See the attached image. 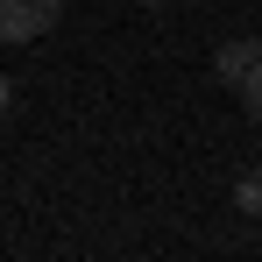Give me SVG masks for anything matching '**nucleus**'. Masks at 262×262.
<instances>
[{
  "label": "nucleus",
  "instance_id": "nucleus-3",
  "mask_svg": "<svg viewBox=\"0 0 262 262\" xmlns=\"http://www.w3.org/2000/svg\"><path fill=\"white\" fill-rule=\"evenodd\" d=\"M241 114H248V121L262 128V57L248 64V71H241Z\"/></svg>",
  "mask_w": 262,
  "mask_h": 262
},
{
  "label": "nucleus",
  "instance_id": "nucleus-6",
  "mask_svg": "<svg viewBox=\"0 0 262 262\" xmlns=\"http://www.w3.org/2000/svg\"><path fill=\"white\" fill-rule=\"evenodd\" d=\"M142 7H163V0H142Z\"/></svg>",
  "mask_w": 262,
  "mask_h": 262
},
{
  "label": "nucleus",
  "instance_id": "nucleus-1",
  "mask_svg": "<svg viewBox=\"0 0 262 262\" xmlns=\"http://www.w3.org/2000/svg\"><path fill=\"white\" fill-rule=\"evenodd\" d=\"M57 14H64V0H0V43H43Z\"/></svg>",
  "mask_w": 262,
  "mask_h": 262
},
{
  "label": "nucleus",
  "instance_id": "nucleus-4",
  "mask_svg": "<svg viewBox=\"0 0 262 262\" xmlns=\"http://www.w3.org/2000/svg\"><path fill=\"white\" fill-rule=\"evenodd\" d=\"M234 206H241V213H262V163L241 177V184H234Z\"/></svg>",
  "mask_w": 262,
  "mask_h": 262
},
{
  "label": "nucleus",
  "instance_id": "nucleus-2",
  "mask_svg": "<svg viewBox=\"0 0 262 262\" xmlns=\"http://www.w3.org/2000/svg\"><path fill=\"white\" fill-rule=\"evenodd\" d=\"M262 57V36H234V43H220V57H213V71H220V85H241V71Z\"/></svg>",
  "mask_w": 262,
  "mask_h": 262
},
{
  "label": "nucleus",
  "instance_id": "nucleus-5",
  "mask_svg": "<svg viewBox=\"0 0 262 262\" xmlns=\"http://www.w3.org/2000/svg\"><path fill=\"white\" fill-rule=\"evenodd\" d=\"M7 99H14V92H7V71H0V121H7Z\"/></svg>",
  "mask_w": 262,
  "mask_h": 262
}]
</instances>
